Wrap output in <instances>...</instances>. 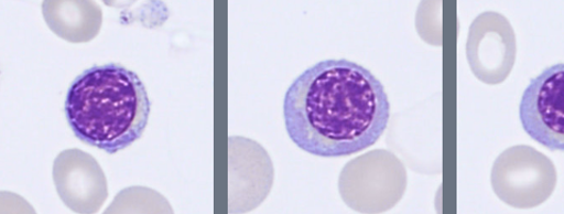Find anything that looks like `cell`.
<instances>
[{
	"instance_id": "277c9868",
	"label": "cell",
	"mask_w": 564,
	"mask_h": 214,
	"mask_svg": "<svg viewBox=\"0 0 564 214\" xmlns=\"http://www.w3.org/2000/svg\"><path fill=\"white\" fill-rule=\"evenodd\" d=\"M556 183L553 161L525 145L508 148L496 159L491 171L495 194L507 205L521 210L549 201Z\"/></svg>"
},
{
	"instance_id": "30bf717a",
	"label": "cell",
	"mask_w": 564,
	"mask_h": 214,
	"mask_svg": "<svg viewBox=\"0 0 564 214\" xmlns=\"http://www.w3.org/2000/svg\"><path fill=\"white\" fill-rule=\"evenodd\" d=\"M106 213H174L169 201L147 188H129L116 195Z\"/></svg>"
},
{
	"instance_id": "7a4b0ae2",
	"label": "cell",
	"mask_w": 564,
	"mask_h": 214,
	"mask_svg": "<svg viewBox=\"0 0 564 214\" xmlns=\"http://www.w3.org/2000/svg\"><path fill=\"white\" fill-rule=\"evenodd\" d=\"M151 106L141 78L111 63L97 65L74 79L64 111L78 140L111 156L140 140Z\"/></svg>"
},
{
	"instance_id": "6da1fadb",
	"label": "cell",
	"mask_w": 564,
	"mask_h": 214,
	"mask_svg": "<svg viewBox=\"0 0 564 214\" xmlns=\"http://www.w3.org/2000/svg\"><path fill=\"white\" fill-rule=\"evenodd\" d=\"M390 117L384 86L347 60L315 63L293 81L284 100L289 137L304 152L322 158L368 150L383 137Z\"/></svg>"
},
{
	"instance_id": "3957f363",
	"label": "cell",
	"mask_w": 564,
	"mask_h": 214,
	"mask_svg": "<svg viewBox=\"0 0 564 214\" xmlns=\"http://www.w3.org/2000/svg\"><path fill=\"white\" fill-rule=\"evenodd\" d=\"M406 189L405 164L387 150H375L348 161L338 180L343 202L359 213L392 210Z\"/></svg>"
},
{
	"instance_id": "5b68a950",
	"label": "cell",
	"mask_w": 564,
	"mask_h": 214,
	"mask_svg": "<svg viewBox=\"0 0 564 214\" xmlns=\"http://www.w3.org/2000/svg\"><path fill=\"white\" fill-rule=\"evenodd\" d=\"M519 113L530 138L551 151L564 152V63L530 81Z\"/></svg>"
},
{
	"instance_id": "8992f818",
	"label": "cell",
	"mask_w": 564,
	"mask_h": 214,
	"mask_svg": "<svg viewBox=\"0 0 564 214\" xmlns=\"http://www.w3.org/2000/svg\"><path fill=\"white\" fill-rule=\"evenodd\" d=\"M516 32L503 14L480 13L471 23L467 58L473 74L484 84L500 85L516 65Z\"/></svg>"
},
{
	"instance_id": "ba28073f",
	"label": "cell",
	"mask_w": 564,
	"mask_h": 214,
	"mask_svg": "<svg viewBox=\"0 0 564 214\" xmlns=\"http://www.w3.org/2000/svg\"><path fill=\"white\" fill-rule=\"evenodd\" d=\"M53 179L66 207L76 213H97L108 200V180L93 156L66 150L54 162Z\"/></svg>"
},
{
	"instance_id": "52a82bcc",
	"label": "cell",
	"mask_w": 564,
	"mask_h": 214,
	"mask_svg": "<svg viewBox=\"0 0 564 214\" xmlns=\"http://www.w3.org/2000/svg\"><path fill=\"white\" fill-rule=\"evenodd\" d=\"M273 180V162L261 145L242 137L228 139L229 213L259 207L269 196Z\"/></svg>"
},
{
	"instance_id": "9c48e42d",
	"label": "cell",
	"mask_w": 564,
	"mask_h": 214,
	"mask_svg": "<svg viewBox=\"0 0 564 214\" xmlns=\"http://www.w3.org/2000/svg\"><path fill=\"white\" fill-rule=\"evenodd\" d=\"M43 18L50 30L69 43H88L101 31L104 12L93 0H44Z\"/></svg>"
}]
</instances>
